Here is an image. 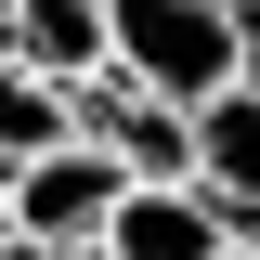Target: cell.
<instances>
[{
  "label": "cell",
  "mask_w": 260,
  "mask_h": 260,
  "mask_svg": "<svg viewBox=\"0 0 260 260\" xmlns=\"http://www.w3.org/2000/svg\"><path fill=\"white\" fill-rule=\"evenodd\" d=\"M247 39H260L247 0H104V78H130L156 104H195L221 78H247Z\"/></svg>",
  "instance_id": "6da1fadb"
},
{
  "label": "cell",
  "mask_w": 260,
  "mask_h": 260,
  "mask_svg": "<svg viewBox=\"0 0 260 260\" xmlns=\"http://www.w3.org/2000/svg\"><path fill=\"white\" fill-rule=\"evenodd\" d=\"M117 195H130V169L104 156L91 130H65V143H39V156L0 169V234H26V247H91Z\"/></svg>",
  "instance_id": "7a4b0ae2"
},
{
  "label": "cell",
  "mask_w": 260,
  "mask_h": 260,
  "mask_svg": "<svg viewBox=\"0 0 260 260\" xmlns=\"http://www.w3.org/2000/svg\"><path fill=\"white\" fill-rule=\"evenodd\" d=\"M91 247H104V260H221V247H260V221L208 208L195 182H130L117 208H104Z\"/></svg>",
  "instance_id": "3957f363"
},
{
  "label": "cell",
  "mask_w": 260,
  "mask_h": 260,
  "mask_svg": "<svg viewBox=\"0 0 260 260\" xmlns=\"http://www.w3.org/2000/svg\"><path fill=\"white\" fill-rule=\"evenodd\" d=\"M182 182L234 221H260V78H221L182 104Z\"/></svg>",
  "instance_id": "277c9868"
},
{
  "label": "cell",
  "mask_w": 260,
  "mask_h": 260,
  "mask_svg": "<svg viewBox=\"0 0 260 260\" xmlns=\"http://www.w3.org/2000/svg\"><path fill=\"white\" fill-rule=\"evenodd\" d=\"M78 130H91L130 182H182V104L130 91V78H78Z\"/></svg>",
  "instance_id": "5b68a950"
},
{
  "label": "cell",
  "mask_w": 260,
  "mask_h": 260,
  "mask_svg": "<svg viewBox=\"0 0 260 260\" xmlns=\"http://www.w3.org/2000/svg\"><path fill=\"white\" fill-rule=\"evenodd\" d=\"M0 52L78 91V78H104V0H13L0 13Z\"/></svg>",
  "instance_id": "8992f818"
},
{
  "label": "cell",
  "mask_w": 260,
  "mask_h": 260,
  "mask_svg": "<svg viewBox=\"0 0 260 260\" xmlns=\"http://www.w3.org/2000/svg\"><path fill=\"white\" fill-rule=\"evenodd\" d=\"M65 130H78V91L0 52V169H13V156H39V143H65Z\"/></svg>",
  "instance_id": "52a82bcc"
},
{
  "label": "cell",
  "mask_w": 260,
  "mask_h": 260,
  "mask_svg": "<svg viewBox=\"0 0 260 260\" xmlns=\"http://www.w3.org/2000/svg\"><path fill=\"white\" fill-rule=\"evenodd\" d=\"M0 260H65V247H26V234H0Z\"/></svg>",
  "instance_id": "ba28073f"
},
{
  "label": "cell",
  "mask_w": 260,
  "mask_h": 260,
  "mask_svg": "<svg viewBox=\"0 0 260 260\" xmlns=\"http://www.w3.org/2000/svg\"><path fill=\"white\" fill-rule=\"evenodd\" d=\"M221 260H260V247H221Z\"/></svg>",
  "instance_id": "9c48e42d"
},
{
  "label": "cell",
  "mask_w": 260,
  "mask_h": 260,
  "mask_svg": "<svg viewBox=\"0 0 260 260\" xmlns=\"http://www.w3.org/2000/svg\"><path fill=\"white\" fill-rule=\"evenodd\" d=\"M0 13H13V0H0Z\"/></svg>",
  "instance_id": "30bf717a"
}]
</instances>
